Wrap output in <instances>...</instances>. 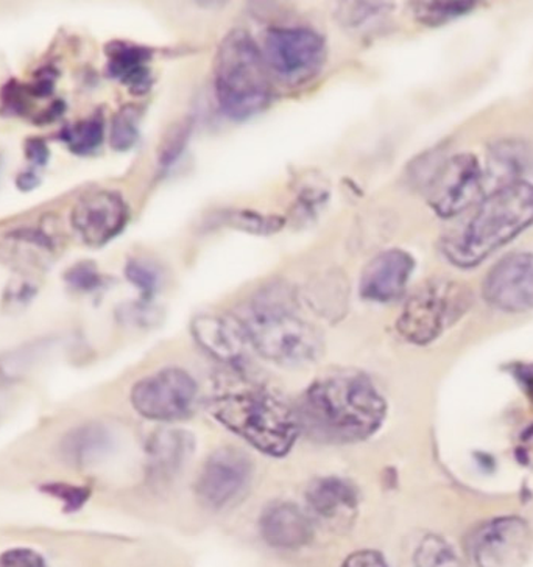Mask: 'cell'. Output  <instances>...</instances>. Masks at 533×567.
<instances>
[{"instance_id":"35","label":"cell","mask_w":533,"mask_h":567,"mask_svg":"<svg viewBox=\"0 0 533 567\" xmlns=\"http://www.w3.org/2000/svg\"><path fill=\"white\" fill-rule=\"evenodd\" d=\"M328 198V189L318 186V184L303 186L300 194H298L297 209L295 210H297L298 217L308 220V218L318 216V210L324 208Z\"/></svg>"},{"instance_id":"9","label":"cell","mask_w":533,"mask_h":567,"mask_svg":"<svg viewBox=\"0 0 533 567\" xmlns=\"http://www.w3.org/2000/svg\"><path fill=\"white\" fill-rule=\"evenodd\" d=\"M531 527L517 516L486 520L467 536V554L475 567H521L531 555Z\"/></svg>"},{"instance_id":"21","label":"cell","mask_w":533,"mask_h":567,"mask_svg":"<svg viewBox=\"0 0 533 567\" xmlns=\"http://www.w3.org/2000/svg\"><path fill=\"white\" fill-rule=\"evenodd\" d=\"M59 247L55 234L44 225L38 226V228L13 229L0 237V252L10 259L27 256L34 262H40L41 259L51 258Z\"/></svg>"},{"instance_id":"12","label":"cell","mask_w":533,"mask_h":567,"mask_svg":"<svg viewBox=\"0 0 533 567\" xmlns=\"http://www.w3.org/2000/svg\"><path fill=\"white\" fill-rule=\"evenodd\" d=\"M483 300L505 313L533 310V252L513 251L498 260L482 282Z\"/></svg>"},{"instance_id":"42","label":"cell","mask_w":533,"mask_h":567,"mask_svg":"<svg viewBox=\"0 0 533 567\" xmlns=\"http://www.w3.org/2000/svg\"><path fill=\"white\" fill-rule=\"evenodd\" d=\"M515 378L524 385L525 392L533 398V363H523L513 368Z\"/></svg>"},{"instance_id":"2","label":"cell","mask_w":533,"mask_h":567,"mask_svg":"<svg viewBox=\"0 0 533 567\" xmlns=\"http://www.w3.org/2000/svg\"><path fill=\"white\" fill-rule=\"evenodd\" d=\"M236 320L256 352L276 365L306 367L324 355V336L298 313L297 295L284 284L253 295Z\"/></svg>"},{"instance_id":"1","label":"cell","mask_w":533,"mask_h":567,"mask_svg":"<svg viewBox=\"0 0 533 567\" xmlns=\"http://www.w3.org/2000/svg\"><path fill=\"white\" fill-rule=\"evenodd\" d=\"M301 429L328 443H358L381 429L387 402L366 374L342 371L318 379L297 408Z\"/></svg>"},{"instance_id":"28","label":"cell","mask_w":533,"mask_h":567,"mask_svg":"<svg viewBox=\"0 0 533 567\" xmlns=\"http://www.w3.org/2000/svg\"><path fill=\"white\" fill-rule=\"evenodd\" d=\"M192 124L194 122L191 117L182 118V121L174 122L164 132L158 147V166L163 171H168L176 161L182 158L184 148L187 147V142L192 136Z\"/></svg>"},{"instance_id":"23","label":"cell","mask_w":533,"mask_h":567,"mask_svg":"<svg viewBox=\"0 0 533 567\" xmlns=\"http://www.w3.org/2000/svg\"><path fill=\"white\" fill-rule=\"evenodd\" d=\"M110 444L109 432L101 425H82L64 436L61 454L72 465H90L110 450Z\"/></svg>"},{"instance_id":"19","label":"cell","mask_w":533,"mask_h":567,"mask_svg":"<svg viewBox=\"0 0 533 567\" xmlns=\"http://www.w3.org/2000/svg\"><path fill=\"white\" fill-rule=\"evenodd\" d=\"M309 308L325 320H342L350 301V284L340 270H328L316 276L306 287Z\"/></svg>"},{"instance_id":"17","label":"cell","mask_w":533,"mask_h":567,"mask_svg":"<svg viewBox=\"0 0 533 567\" xmlns=\"http://www.w3.org/2000/svg\"><path fill=\"white\" fill-rule=\"evenodd\" d=\"M106 75L125 84L133 94L151 91L153 51L147 45L129 41H111L105 45Z\"/></svg>"},{"instance_id":"33","label":"cell","mask_w":533,"mask_h":567,"mask_svg":"<svg viewBox=\"0 0 533 567\" xmlns=\"http://www.w3.org/2000/svg\"><path fill=\"white\" fill-rule=\"evenodd\" d=\"M64 281L75 292L91 293L101 289L103 286V276L98 266L91 260L75 264L64 274Z\"/></svg>"},{"instance_id":"18","label":"cell","mask_w":533,"mask_h":567,"mask_svg":"<svg viewBox=\"0 0 533 567\" xmlns=\"http://www.w3.org/2000/svg\"><path fill=\"white\" fill-rule=\"evenodd\" d=\"M305 496L310 509L326 519H336L345 513L355 512L359 502L356 486L336 476L314 478Z\"/></svg>"},{"instance_id":"36","label":"cell","mask_w":533,"mask_h":567,"mask_svg":"<svg viewBox=\"0 0 533 567\" xmlns=\"http://www.w3.org/2000/svg\"><path fill=\"white\" fill-rule=\"evenodd\" d=\"M42 492L51 494L60 502H63L66 512H76L90 499L91 492L86 486H72L66 484H53L42 488Z\"/></svg>"},{"instance_id":"43","label":"cell","mask_w":533,"mask_h":567,"mask_svg":"<svg viewBox=\"0 0 533 567\" xmlns=\"http://www.w3.org/2000/svg\"><path fill=\"white\" fill-rule=\"evenodd\" d=\"M40 176L34 174L32 171L22 172V174L17 178V186L21 193H32L37 187H40Z\"/></svg>"},{"instance_id":"3","label":"cell","mask_w":533,"mask_h":567,"mask_svg":"<svg viewBox=\"0 0 533 567\" xmlns=\"http://www.w3.org/2000/svg\"><path fill=\"white\" fill-rule=\"evenodd\" d=\"M532 225L533 184L520 179L485 195L462 228L442 237L440 251L451 266L468 270L481 266Z\"/></svg>"},{"instance_id":"29","label":"cell","mask_w":533,"mask_h":567,"mask_svg":"<svg viewBox=\"0 0 533 567\" xmlns=\"http://www.w3.org/2000/svg\"><path fill=\"white\" fill-rule=\"evenodd\" d=\"M413 561L416 567H465L450 544L435 535L426 536Z\"/></svg>"},{"instance_id":"40","label":"cell","mask_w":533,"mask_h":567,"mask_svg":"<svg viewBox=\"0 0 533 567\" xmlns=\"http://www.w3.org/2000/svg\"><path fill=\"white\" fill-rule=\"evenodd\" d=\"M340 567H389V565L379 551L359 550L345 559Z\"/></svg>"},{"instance_id":"11","label":"cell","mask_w":533,"mask_h":567,"mask_svg":"<svg viewBox=\"0 0 533 567\" xmlns=\"http://www.w3.org/2000/svg\"><path fill=\"white\" fill-rule=\"evenodd\" d=\"M252 458L236 447H222L209 455L198 474L195 493L203 505L214 509L232 507L250 489Z\"/></svg>"},{"instance_id":"30","label":"cell","mask_w":533,"mask_h":567,"mask_svg":"<svg viewBox=\"0 0 533 567\" xmlns=\"http://www.w3.org/2000/svg\"><path fill=\"white\" fill-rule=\"evenodd\" d=\"M393 6L383 2H350L342 3L337 9V22L345 29H359L373 19L383 18Z\"/></svg>"},{"instance_id":"20","label":"cell","mask_w":533,"mask_h":567,"mask_svg":"<svg viewBox=\"0 0 533 567\" xmlns=\"http://www.w3.org/2000/svg\"><path fill=\"white\" fill-rule=\"evenodd\" d=\"M147 451L153 474L172 476L194 454V436L176 429H164L152 436Z\"/></svg>"},{"instance_id":"44","label":"cell","mask_w":533,"mask_h":567,"mask_svg":"<svg viewBox=\"0 0 533 567\" xmlns=\"http://www.w3.org/2000/svg\"><path fill=\"white\" fill-rule=\"evenodd\" d=\"M34 293H37V290L30 287L29 284H19L18 287H11L7 297H10V302H19V305L22 306L24 302L29 301Z\"/></svg>"},{"instance_id":"31","label":"cell","mask_w":533,"mask_h":567,"mask_svg":"<svg viewBox=\"0 0 533 567\" xmlns=\"http://www.w3.org/2000/svg\"><path fill=\"white\" fill-rule=\"evenodd\" d=\"M447 156V153L440 147L432 148V151H428L423 153V155H418L417 158L409 164L408 171H406L408 183L412 184L416 189L424 193L426 186L431 182L437 168H439Z\"/></svg>"},{"instance_id":"34","label":"cell","mask_w":533,"mask_h":567,"mask_svg":"<svg viewBox=\"0 0 533 567\" xmlns=\"http://www.w3.org/2000/svg\"><path fill=\"white\" fill-rule=\"evenodd\" d=\"M32 94H30L27 84L10 80L0 92V103L2 110L9 113L10 116H25L27 111L32 109Z\"/></svg>"},{"instance_id":"10","label":"cell","mask_w":533,"mask_h":567,"mask_svg":"<svg viewBox=\"0 0 533 567\" xmlns=\"http://www.w3.org/2000/svg\"><path fill=\"white\" fill-rule=\"evenodd\" d=\"M197 382L180 368H167L148 375L132 390L134 410L147 420L164 423L189 416L197 404Z\"/></svg>"},{"instance_id":"37","label":"cell","mask_w":533,"mask_h":567,"mask_svg":"<svg viewBox=\"0 0 533 567\" xmlns=\"http://www.w3.org/2000/svg\"><path fill=\"white\" fill-rule=\"evenodd\" d=\"M0 567H49L45 559L32 549H10L0 554Z\"/></svg>"},{"instance_id":"38","label":"cell","mask_w":533,"mask_h":567,"mask_svg":"<svg viewBox=\"0 0 533 567\" xmlns=\"http://www.w3.org/2000/svg\"><path fill=\"white\" fill-rule=\"evenodd\" d=\"M59 75V71L52 66L42 68L41 71H38L37 74H34L33 82L27 83V87H29L32 97L45 99L52 95V92L55 91V83Z\"/></svg>"},{"instance_id":"26","label":"cell","mask_w":533,"mask_h":567,"mask_svg":"<svg viewBox=\"0 0 533 567\" xmlns=\"http://www.w3.org/2000/svg\"><path fill=\"white\" fill-rule=\"evenodd\" d=\"M141 116L142 111L136 105H124L114 114L110 130V145L113 151H132L140 140Z\"/></svg>"},{"instance_id":"39","label":"cell","mask_w":533,"mask_h":567,"mask_svg":"<svg viewBox=\"0 0 533 567\" xmlns=\"http://www.w3.org/2000/svg\"><path fill=\"white\" fill-rule=\"evenodd\" d=\"M25 158L33 164L34 167H44L51 159V151L48 144L41 137H30L24 144Z\"/></svg>"},{"instance_id":"22","label":"cell","mask_w":533,"mask_h":567,"mask_svg":"<svg viewBox=\"0 0 533 567\" xmlns=\"http://www.w3.org/2000/svg\"><path fill=\"white\" fill-rule=\"evenodd\" d=\"M529 163L527 145L516 140H502L489 147L486 175L498 183V187L520 182Z\"/></svg>"},{"instance_id":"27","label":"cell","mask_w":533,"mask_h":567,"mask_svg":"<svg viewBox=\"0 0 533 567\" xmlns=\"http://www.w3.org/2000/svg\"><path fill=\"white\" fill-rule=\"evenodd\" d=\"M475 2H413V17L426 27H440L465 17L475 9Z\"/></svg>"},{"instance_id":"24","label":"cell","mask_w":533,"mask_h":567,"mask_svg":"<svg viewBox=\"0 0 533 567\" xmlns=\"http://www.w3.org/2000/svg\"><path fill=\"white\" fill-rule=\"evenodd\" d=\"M60 140L66 142L69 151L76 156L92 155L105 140V116L102 110L92 116L69 125L60 134Z\"/></svg>"},{"instance_id":"4","label":"cell","mask_w":533,"mask_h":567,"mask_svg":"<svg viewBox=\"0 0 533 567\" xmlns=\"http://www.w3.org/2000/svg\"><path fill=\"white\" fill-rule=\"evenodd\" d=\"M209 412L218 423L270 457L289 454L301 432L297 410L255 386L214 396Z\"/></svg>"},{"instance_id":"16","label":"cell","mask_w":533,"mask_h":567,"mask_svg":"<svg viewBox=\"0 0 533 567\" xmlns=\"http://www.w3.org/2000/svg\"><path fill=\"white\" fill-rule=\"evenodd\" d=\"M264 542L275 549L295 550L308 546L314 538L310 517L293 502H271L259 519Z\"/></svg>"},{"instance_id":"15","label":"cell","mask_w":533,"mask_h":567,"mask_svg":"<svg viewBox=\"0 0 533 567\" xmlns=\"http://www.w3.org/2000/svg\"><path fill=\"white\" fill-rule=\"evenodd\" d=\"M191 332L195 342L213 358L232 367H244L250 343L236 318L203 313L192 321Z\"/></svg>"},{"instance_id":"6","label":"cell","mask_w":533,"mask_h":567,"mask_svg":"<svg viewBox=\"0 0 533 567\" xmlns=\"http://www.w3.org/2000/svg\"><path fill=\"white\" fill-rule=\"evenodd\" d=\"M471 305L473 295L465 284L447 278L429 279L406 301L398 317V332L408 342L424 347L458 323Z\"/></svg>"},{"instance_id":"25","label":"cell","mask_w":533,"mask_h":567,"mask_svg":"<svg viewBox=\"0 0 533 567\" xmlns=\"http://www.w3.org/2000/svg\"><path fill=\"white\" fill-rule=\"evenodd\" d=\"M211 220L217 225L228 226V228L239 229V231L260 234V236L278 233L286 224V218L264 216V214L250 209L218 210Z\"/></svg>"},{"instance_id":"5","label":"cell","mask_w":533,"mask_h":567,"mask_svg":"<svg viewBox=\"0 0 533 567\" xmlns=\"http://www.w3.org/2000/svg\"><path fill=\"white\" fill-rule=\"evenodd\" d=\"M270 75L258 42L247 30L226 33L214 60L218 109L234 121L263 113L274 99Z\"/></svg>"},{"instance_id":"41","label":"cell","mask_w":533,"mask_h":567,"mask_svg":"<svg viewBox=\"0 0 533 567\" xmlns=\"http://www.w3.org/2000/svg\"><path fill=\"white\" fill-rule=\"evenodd\" d=\"M64 110H66V105H64V102H53L52 105L49 106V109L41 111L40 116L34 118V122H37V124L40 125L52 124V122H55L57 118L63 116Z\"/></svg>"},{"instance_id":"32","label":"cell","mask_w":533,"mask_h":567,"mask_svg":"<svg viewBox=\"0 0 533 567\" xmlns=\"http://www.w3.org/2000/svg\"><path fill=\"white\" fill-rule=\"evenodd\" d=\"M125 276L130 282L142 293L144 301H151L160 287L158 268L141 259L129 260L125 267Z\"/></svg>"},{"instance_id":"8","label":"cell","mask_w":533,"mask_h":567,"mask_svg":"<svg viewBox=\"0 0 533 567\" xmlns=\"http://www.w3.org/2000/svg\"><path fill=\"white\" fill-rule=\"evenodd\" d=\"M485 172L473 153L447 156L437 168L424 195L433 213L452 218L482 200Z\"/></svg>"},{"instance_id":"14","label":"cell","mask_w":533,"mask_h":567,"mask_svg":"<svg viewBox=\"0 0 533 567\" xmlns=\"http://www.w3.org/2000/svg\"><path fill=\"white\" fill-rule=\"evenodd\" d=\"M416 270V259L401 248L378 252L363 267L360 275L359 293L371 302H390L404 293Z\"/></svg>"},{"instance_id":"13","label":"cell","mask_w":533,"mask_h":567,"mask_svg":"<svg viewBox=\"0 0 533 567\" xmlns=\"http://www.w3.org/2000/svg\"><path fill=\"white\" fill-rule=\"evenodd\" d=\"M130 221V208L116 190L83 195L71 213V225L88 247L101 248L116 239Z\"/></svg>"},{"instance_id":"7","label":"cell","mask_w":533,"mask_h":567,"mask_svg":"<svg viewBox=\"0 0 533 567\" xmlns=\"http://www.w3.org/2000/svg\"><path fill=\"white\" fill-rule=\"evenodd\" d=\"M260 51L270 74L289 86L316 79L328 56L325 38L308 27H271Z\"/></svg>"}]
</instances>
